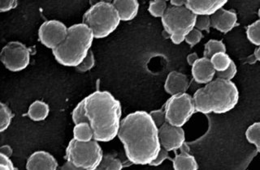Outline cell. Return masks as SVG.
Returning a JSON list of instances; mask_svg holds the SVG:
<instances>
[{
	"mask_svg": "<svg viewBox=\"0 0 260 170\" xmlns=\"http://www.w3.org/2000/svg\"><path fill=\"white\" fill-rule=\"evenodd\" d=\"M217 53H226V47L222 40L211 39L204 45L203 57L206 59H211Z\"/></svg>",
	"mask_w": 260,
	"mask_h": 170,
	"instance_id": "cell-23",
	"label": "cell"
},
{
	"mask_svg": "<svg viewBox=\"0 0 260 170\" xmlns=\"http://www.w3.org/2000/svg\"><path fill=\"white\" fill-rule=\"evenodd\" d=\"M197 16L186 7H169L161 18L165 32L170 36L172 42L180 45L185 41V37L195 27Z\"/></svg>",
	"mask_w": 260,
	"mask_h": 170,
	"instance_id": "cell-6",
	"label": "cell"
},
{
	"mask_svg": "<svg viewBox=\"0 0 260 170\" xmlns=\"http://www.w3.org/2000/svg\"><path fill=\"white\" fill-rule=\"evenodd\" d=\"M194 28L201 32H210V28H211L210 16H197Z\"/></svg>",
	"mask_w": 260,
	"mask_h": 170,
	"instance_id": "cell-34",
	"label": "cell"
},
{
	"mask_svg": "<svg viewBox=\"0 0 260 170\" xmlns=\"http://www.w3.org/2000/svg\"><path fill=\"white\" fill-rule=\"evenodd\" d=\"M151 119L154 121V125L157 128H160L161 125L166 122V118H165V112L164 108L162 109H156V110H152L149 113Z\"/></svg>",
	"mask_w": 260,
	"mask_h": 170,
	"instance_id": "cell-33",
	"label": "cell"
},
{
	"mask_svg": "<svg viewBox=\"0 0 260 170\" xmlns=\"http://www.w3.org/2000/svg\"><path fill=\"white\" fill-rule=\"evenodd\" d=\"M203 38V32L194 28L185 36V41L189 47H193L199 44Z\"/></svg>",
	"mask_w": 260,
	"mask_h": 170,
	"instance_id": "cell-31",
	"label": "cell"
},
{
	"mask_svg": "<svg viewBox=\"0 0 260 170\" xmlns=\"http://www.w3.org/2000/svg\"><path fill=\"white\" fill-rule=\"evenodd\" d=\"M246 37L252 44L256 47L260 45V20H257L250 24L246 28Z\"/></svg>",
	"mask_w": 260,
	"mask_h": 170,
	"instance_id": "cell-27",
	"label": "cell"
},
{
	"mask_svg": "<svg viewBox=\"0 0 260 170\" xmlns=\"http://www.w3.org/2000/svg\"><path fill=\"white\" fill-rule=\"evenodd\" d=\"M189 88V78L178 71H172L167 76L165 90L170 96L186 93Z\"/></svg>",
	"mask_w": 260,
	"mask_h": 170,
	"instance_id": "cell-16",
	"label": "cell"
},
{
	"mask_svg": "<svg viewBox=\"0 0 260 170\" xmlns=\"http://www.w3.org/2000/svg\"><path fill=\"white\" fill-rule=\"evenodd\" d=\"M13 113L6 104L0 102V133L5 132L12 123Z\"/></svg>",
	"mask_w": 260,
	"mask_h": 170,
	"instance_id": "cell-26",
	"label": "cell"
},
{
	"mask_svg": "<svg viewBox=\"0 0 260 170\" xmlns=\"http://www.w3.org/2000/svg\"><path fill=\"white\" fill-rule=\"evenodd\" d=\"M227 2L226 0H188L185 7L196 16H211L223 8Z\"/></svg>",
	"mask_w": 260,
	"mask_h": 170,
	"instance_id": "cell-13",
	"label": "cell"
},
{
	"mask_svg": "<svg viewBox=\"0 0 260 170\" xmlns=\"http://www.w3.org/2000/svg\"><path fill=\"white\" fill-rule=\"evenodd\" d=\"M209 102L211 113L222 114L231 111L239 101V92L233 81L216 79L203 87Z\"/></svg>",
	"mask_w": 260,
	"mask_h": 170,
	"instance_id": "cell-5",
	"label": "cell"
},
{
	"mask_svg": "<svg viewBox=\"0 0 260 170\" xmlns=\"http://www.w3.org/2000/svg\"><path fill=\"white\" fill-rule=\"evenodd\" d=\"M192 99H193L195 112L203 113V114H208V113H211L209 102H208L207 95H206L203 88H200L195 92L192 97Z\"/></svg>",
	"mask_w": 260,
	"mask_h": 170,
	"instance_id": "cell-20",
	"label": "cell"
},
{
	"mask_svg": "<svg viewBox=\"0 0 260 170\" xmlns=\"http://www.w3.org/2000/svg\"><path fill=\"white\" fill-rule=\"evenodd\" d=\"M94 66H95V58H94L93 51H90L88 53V55H86L83 61L76 67V69L79 72L85 73L90 71Z\"/></svg>",
	"mask_w": 260,
	"mask_h": 170,
	"instance_id": "cell-29",
	"label": "cell"
},
{
	"mask_svg": "<svg viewBox=\"0 0 260 170\" xmlns=\"http://www.w3.org/2000/svg\"><path fill=\"white\" fill-rule=\"evenodd\" d=\"M0 164L8 165L12 170L16 169L14 164H13L12 160H11L10 157L5 156L4 154L1 153V152H0Z\"/></svg>",
	"mask_w": 260,
	"mask_h": 170,
	"instance_id": "cell-37",
	"label": "cell"
},
{
	"mask_svg": "<svg viewBox=\"0 0 260 170\" xmlns=\"http://www.w3.org/2000/svg\"><path fill=\"white\" fill-rule=\"evenodd\" d=\"M185 3H186V1H185V0H172V1H170L172 7H175V8L185 7Z\"/></svg>",
	"mask_w": 260,
	"mask_h": 170,
	"instance_id": "cell-41",
	"label": "cell"
},
{
	"mask_svg": "<svg viewBox=\"0 0 260 170\" xmlns=\"http://www.w3.org/2000/svg\"><path fill=\"white\" fill-rule=\"evenodd\" d=\"M117 136L126 156L134 164H150L161 148L158 128L146 111H135L123 118Z\"/></svg>",
	"mask_w": 260,
	"mask_h": 170,
	"instance_id": "cell-1",
	"label": "cell"
},
{
	"mask_svg": "<svg viewBox=\"0 0 260 170\" xmlns=\"http://www.w3.org/2000/svg\"><path fill=\"white\" fill-rule=\"evenodd\" d=\"M120 23V17L112 3L99 2L85 12L82 24L91 30L94 38L102 39L112 34Z\"/></svg>",
	"mask_w": 260,
	"mask_h": 170,
	"instance_id": "cell-4",
	"label": "cell"
},
{
	"mask_svg": "<svg viewBox=\"0 0 260 170\" xmlns=\"http://www.w3.org/2000/svg\"><path fill=\"white\" fill-rule=\"evenodd\" d=\"M237 73H238V68H237L235 63L233 61L231 65H230L227 70H225L224 71H221V72H216L215 75L219 79L232 81V79H234V77L237 75Z\"/></svg>",
	"mask_w": 260,
	"mask_h": 170,
	"instance_id": "cell-32",
	"label": "cell"
},
{
	"mask_svg": "<svg viewBox=\"0 0 260 170\" xmlns=\"http://www.w3.org/2000/svg\"><path fill=\"white\" fill-rule=\"evenodd\" d=\"M210 19L211 28L223 33L230 32L238 25V16L236 12L223 8L210 16Z\"/></svg>",
	"mask_w": 260,
	"mask_h": 170,
	"instance_id": "cell-12",
	"label": "cell"
},
{
	"mask_svg": "<svg viewBox=\"0 0 260 170\" xmlns=\"http://www.w3.org/2000/svg\"><path fill=\"white\" fill-rule=\"evenodd\" d=\"M50 113L48 104L44 101H35L28 108L27 115L35 121H44L47 119Z\"/></svg>",
	"mask_w": 260,
	"mask_h": 170,
	"instance_id": "cell-19",
	"label": "cell"
},
{
	"mask_svg": "<svg viewBox=\"0 0 260 170\" xmlns=\"http://www.w3.org/2000/svg\"><path fill=\"white\" fill-rule=\"evenodd\" d=\"M191 67V74L195 82L200 84H207L213 80L216 72L209 59L204 57L199 58Z\"/></svg>",
	"mask_w": 260,
	"mask_h": 170,
	"instance_id": "cell-15",
	"label": "cell"
},
{
	"mask_svg": "<svg viewBox=\"0 0 260 170\" xmlns=\"http://www.w3.org/2000/svg\"><path fill=\"white\" fill-rule=\"evenodd\" d=\"M103 156L104 152L101 146L94 140L78 142L73 139L65 151L66 160L84 170H95Z\"/></svg>",
	"mask_w": 260,
	"mask_h": 170,
	"instance_id": "cell-7",
	"label": "cell"
},
{
	"mask_svg": "<svg viewBox=\"0 0 260 170\" xmlns=\"http://www.w3.org/2000/svg\"><path fill=\"white\" fill-rule=\"evenodd\" d=\"M93 39L91 30L85 24H73L68 28L63 42L53 50V55L59 64L77 67L91 51Z\"/></svg>",
	"mask_w": 260,
	"mask_h": 170,
	"instance_id": "cell-3",
	"label": "cell"
},
{
	"mask_svg": "<svg viewBox=\"0 0 260 170\" xmlns=\"http://www.w3.org/2000/svg\"><path fill=\"white\" fill-rule=\"evenodd\" d=\"M67 26L59 20H47L39 29V38L43 46L55 50L63 42L68 33Z\"/></svg>",
	"mask_w": 260,
	"mask_h": 170,
	"instance_id": "cell-10",
	"label": "cell"
},
{
	"mask_svg": "<svg viewBox=\"0 0 260 170\" xmlns=\"http://www.w3.org/2000/svg\"><path fill=\"white\" fill-rule=\"evenodd\" d=\"M73 140L78 142H89L93 140V133L88 122L77 124L73 128Z\"/></svg>",
	"mask_w": 260,
	"mask_h": 170,
	"instance_id": "cell-21",
	"label": "cell"
},
{
	"mask_svg": "<svg viewBox=\"0 0 260 170\" xmlns=\"http://www.w3.org/2000/svg\"><path fill=\"white\" fill-rule=\"evenodd\" d=\"M120 21L134 20L139 11V4L136 0H115L112 2Z\"/></svg>",
	"mask_w": 260,
	"mask_h": 170,
	"instance_id": "cell-18",
	"label": "cell"
},
{
	"mask_svg": "<svg viewBox=\"0 0 260 170\" xmlns=\"http://www.w3.org/2000/svg\"><path fill=\"white\" fill-rule=\"evenodd\" d=\"M246 138L250 144L255 146L257 152L260 151V123L258 121L250 125L246 132Z\"/></svg>",
	"mask_w": 260,
	"mask_h": 170,
	"instance_id": "cell-25",
	"label": "cell"
},
{
	"mask_svg": "<svg viewBox=\"0 0 260 170\" xmlns=\"http://www.w3.org/2000/svg\"><path fill=\"white\" fill-rule=\"evenodd\" d=\"M72 119L73 123L77 125L81 122H88L85 115V109H84L83 100L77 104V106L74 108L72 113Z\"/></svg>",
	"mask_w": 260,
	"mask_h": 170,
	"instance_id": "cell-30",
	"label": "cell"
},
{
	"mask_svg": "<svg viewBox=\"0 0 260 170\" xmlns=\"http://www.w3.org/2000/svg\"><path fill=\"white\" fill-rule=\"evenodd\" d=\"M61 170H84L81 169V168H77L76 166L72 164L71 163H69V162L66 161L64 164H63V166L61 167Z\"/></svg>",
	"mask_w": 260,
	"mask_h": 170,
	"instance_id": "cell-40",
	"label": "cell"
},
{
	"mask_svg": "<svg viewBox=\"0 0 260 170\" xmlns=\"http://www.w3.org/2000/svg\"><path fill=\"white\" fill-rule=\"evenodd\" d=\"M85 115L93 140L110 142L117 136L122 109L120 101L108 91H95L83 99Z\"/></svg>",
	"mask_w": 260,
	"mask_h": 170,
	"instance_id": "cell-2",
	"label": "cell"
},
{
	"mask_svg": "<svg viewBox=\"0 0 260 170\" xmlns=\"http://www.w3.org/2000/svg\"><path fill=\"white\" fill-rule=\"evenodd\" d=\"M123 164L119 158L112 155H106L102 158L100 164L95 170H122Z\"/></svg>",
	"mask_w": 260,
	"mask_h": 170,
	"instance_id": "cell-24",
	"label": "cell"
},
{
	"mask_svg": "<svg viewBox=\"0 0 260 170\" xmlns=\"http://www.w3.org/2000/svg\"><path fill=\"white\" fill-rule=\"evenodd\" d=\"M158 141L167 152L177 151L185 144V133L183 128L173 126L165 122L158 128Z\"/></svg>",
	"mask_w": 260,
	"mask_h": 170,
	"instance_id": "cell-11",
	"label": "cell"
},
{
	"mask_svg": "<svg viewBox=\"0 0 260 170\" xmlns=\"http://www.w3.org/2000/svg\"><path fill=\"white\" fill-rule=\"evenodd\" d=\"M170 159L169 156V152H167L166 150L161 148L158 152V155H157L156 158L150 163L149 165L154 166V167H157V166L161 165V164L165 161V160Z\"/></svg>",
	"mask_w": 260,
	"mask_h": 170,
	"instance_id": "cell-35",
	"label": "cell"
},
{
	"mask_svg": "<svg viewBox=\"0 0 260 170\" xmlns=\"http://www.w3.org/2000/svg\"><path fill=\"white\" fill-rule=\"evenodd\" d=\"M180 153L176 154L173 159L174 170H198L199 164L193 155L189 153V147L185 143L180 148Z\"/></svg>",
	"mask_w": 260,
	"mask_h": 170,
	"instance_id": "cell-17",
	"label": "cell"
},
{
	"mask_svg": "<svg viewBox=\"0 0 260 170\" xmlns=\"http://www.w3.org/2000/svg\"><path fill=\"white\" fill-rule=\"evenodd\" d=\"M210 61L215 72L225 71L233 62L227 53H217L211 57Z\"/></svg>",
	"mask_w": 260,
	"mask_h": 170,
	"instance_id": "cell-22",
	"label": "cell"
},
{
	"mask_svg": "<svg viewBox=\"0 0 260 170\" xmlns=\"http://www.w3.org/2000/svg\"><path fill=\"white\" fill-rule=\"evenodd\" d=\"M0 152L8 157H11L13 153V150L9 145H4L0 147Z\"/></svg>",
	"mask_w": 260,
	"mask_h": 170,
	"instance_id": "cell-38",
	"label": "cell"
},
{
	"mask_svg": "<svg viewBox=\"0 0 260 170\" xmlns=\"http://www.w3.org/2000/svg\"><path fill=\"white\" fill-rule=\"evenodd\" d=\"M168 9L166 1L164 0H154L150 1L149 4L148 12L155 18H162Z\"/></svg>",
	"mask_w": 260,
	"mask_h": 170,
	"instance_id": "cell-28",
	"label": "cell"
},
{
	"mask_svg": "<svg viewBox=\"0 0 260 170\" xmlns=\"http://www.w3.org/2000/svg\"><path fill=\"white\" fill-rule=\"evenodd\" d=\"M254 56L255 57L256 61H259L260 59V48L259 47H256L254 51Z\"/></svg>",
	"mask_w": 260,
	"mask_h": 170,
	"instance_id": "cell-42",
	"label": "cell"
},
{
	"mask_svg": "<svg viewBox=\"0 0 260 170\" xmlns=\"http://www.w3.org/2000/svg\"><path fill=\"white\" fill-rule=\"evenodd\" d=\"M199 59V55H198L197 53H192V54H190V55L187 56V63H188V64L192 66V65H193V63H194Z\"/></svg>",
	"mask_w": 260,
	"mask_h": 170,
	"instance_id": "cell-39",
	"label": "cell"
},
{
	"mask_svg": "<svg viewBox=\"0 0 260 170\" xmlns=\"http://www.w3.org/2000/svg\"><path fill=\"white\" fill-rule=\"evenodd\" d=\"M0 170H12L8 165L5 164H0Z\"/></svg>",
	"mask_w": 260,
	"mask_h": 170,
	"instance_id": "cell-43",
	"label": "cell"
},
{
	"mask_svg": "<svg viewBox=\"0 0 260 170\" xmlns=\"http://www.w3.org/2000/svg\"><path fill=\"white\" fill-rule=\"evenodd\" d=\"M164 109L167 123L177 128H183L195 113L193 99L187 93L171 96Z\"/></svg>",
	"mask_w": 260,
	"mask_h": 170,
	"instance_id": "cell-8",
	"label": "cell"
},
{
	"mask_svg": "<svg viewBox=\"0 0 260 170\" xmlns=\"http://www.w3.org/2000/svg\"><path fill=\"white\" fill-rule=\"evenodd\" d=\"M17 1L16 0H0V13L9 12L17 7Z\"/></svg>",
	"mask_w": 260,
	"mask_h": 170,
	"instance_id": "cell-36",
	"label": "cell"
},
{
	"mask_svg": "<svg viewBox=\"0 0 260 170\" xmlns=\"http://www.w3.org/2000/svg\"><path fill=\"white\" fill-rule=\"evenodd\" d=\"M58 162L51 153L37 151L28 158L26 170H57Z\"/></svg>",
	"mask_w": 260,
	"mask_h": 170,
	"instance_id": "cell-14",
	"label": "cell"
},
{
	"mask_svg": "<svg viewBox=\"0 0 260 170\" xmlns=\"http://www.w3.org/2000/svg\"><path fill=\"white\" fill-rule=\"evenodd\" d=\"M0 60L9 71L19 72L29 65L30 51L20 41H11L0 52Z\"/></svg>",
	"mask_w": 260,
	"mask_h": 170,
	"instance_id": "cell-9",
	"label": "cell"
}]
</instances>
